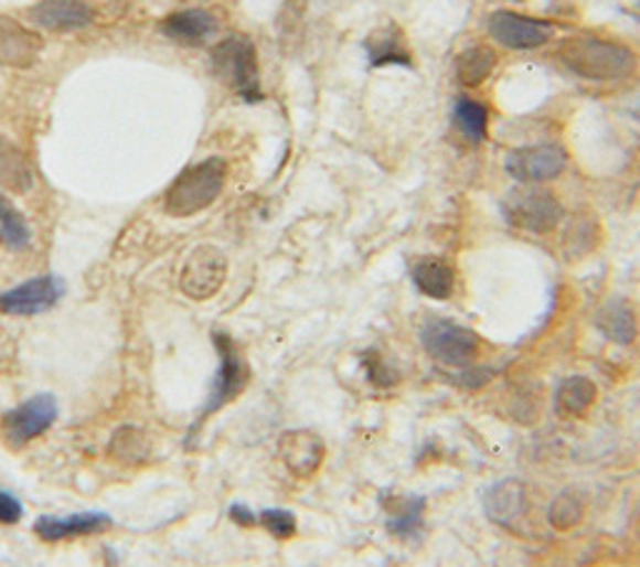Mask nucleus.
I'll list each match as a JSON object with an SVG mask.
<instances>
[{
  "instance_id": "nucleus-1",
  "label": "nucleus",
  "mask_w": 640,
  "mask_h": 567,
  "mask_svg": "<svg viewBox=\"0 0 640 567\" xmlns=\"http://www.w3.org/2000/svg\"><path fill=\"white\" fill-rule=\"evenodd\" d=\"M561 61L570 73L586 81L608 83L628 78L636 71V55L626 45L600 41V38L580 35L561 45Z\"/></svg>"
},
{
  "instance_id": "nucleus-2",
  "label": "nucleus",
  "mask_w": 640,
  "mask_h": 567,
  "mask_svg": "<svg viewBox=\"0 0 640 567\" xmlns=\"http://www.w3.org/2000/svg\"><path fill=\"white\" fill-rule=\"evenodd\" d=\"M225 173H228V168H225L223 158H205L203 163L185 168L168 188L166 213L173 217H191L211 207L223 193Z\"/></svg>"
},
{
  "instance_id": "nucleus-3",
  "label": "nucleus",
  "mask_w": 640,
  "mask_h": 567,
  "mask_svg": "<svg viewBox=\"0 0 640 567\" xmlns=\"http://www.w3.org/2000/svg\"><path fill=\"white\" fill-rule=\"evenodd\" d=\"M211 65L215 78L241 96L243 100L256 103L263 98L260 71L256 45L246 35H228L211 51Z\"/></svg>"
},
{
  "instance_id": "nucleus-4",
  "label": "nucleus",
  "mask_w": 640,
  "mask_h": 567,
  "mask_svg": "<svg viewBox=\"0 0 640 567\" xmlns=\"http://www.w3.org/2000/svg\"><path fill=\"white\" fill-rule=\"evenodd\" d=\"M503 215L518 231L545 235L558 228V223L563 221V205L553 193L525 185L508 193L503 201Z\"/></svg>"
},
{
  "instance_id": "nucleus-5",
  "label": "nucleus",
  "mask_w": 640,
  "mask_h": 567,
  "mask_svg": "<svg viewBox=\"0 0 640 567\" xmlns=\"http://www.w3.org/2000/svg\"><path fill=\"white\" fill-rule=\"evenodd\" d=\"M215 351H218V373H215V381L211 385V395L203 405L201 420H209L211 415L218 413L225 405L233 403L238 395L246 391V385L250 381V367L243 361V355L238 351V345L233 343L231 335L225 333H213Z\"/></svg>"
},
{
  "instance_id": "nucleus-6",
  "label": "nucleus",
  "mask_w": 640,
  "mask_h": 567,
  "mask_svg": "<svg viewBox=\"0 0 640 567\" xmlns=\"http://www.w3.org/2000/svg\"><path fill=\"white\" fill-rule=\"evenodd\" d=\"M420 340L430 357H436L438 363L450 367H468L476 361L480 347V340L473 330L444 318L426 323Z\"/></svg>"
},
{
  "instance_id": "nucleus-7",
  "label": "nucleus",
  "mask_w": 640,
  "mask_h": 567,
  "mask_svg": "<svg viewBox=\"0 0 640 567\" xmlns=\"http://www.w3.org/2000/svg\"><path fill=\"white\" fill-rule=\"evenodd\" d=\"M55 420H58V403L51 393H41L8 410L0 420V430H3L8 446L23 448L49 430Z\"/></svg>"
},
{
  "instance_id": "nucleus-8",
  "label": "nucleus",
  "mask_w": 640,
  "mask_h": 567,
  "mask_svg": "<svg viewBox=\"0 0 640 567\" xmlns=\"http://www.w3.org/2000/svg\"><path fill=\"white\" fill-rule=\"evenodd\" d=\"M228 260L215 245H198L181 268V290L193 300H209L223 288Z\"/></svg>"
},
{
  "instance_id": "nucleus-9",
  "label": "nucleus",
  "mask_w": 640,
  "mask_h": 567,
  "mask_svg": "<svg viewBox=\"0 0 640 567\" xmlns=\"http://www.w3.org/2000/svg\"><path fill=\"white\" fill-rule=\"evenodd\" d=\"M566 150L555 143H543L511 150L505 158V170L518 183L538 185L558 178L566 170Z\"/></svg>"
},
{
  "instance_id": "nucleus-10",
  "label": "nucleus",
  "mask_w": 640,
  "mask_h": 567,
  "mask_svg": "<svg viewBox=\"0 0 640 567\" xmlns=\"http://www.w3.org/2000/svg\"><path fill=\"white\" fill-rule=\"evenodd\" d=\"M488 33L495 43L511 51H533L541 49L553 38L555 28L538 18H529L511 11H495L488 21Z\"/></svg>"
},
{
  "instance_id": "nucleus-11",
  "label": "nucleus",
  "mask_w": 640,
  "mask_h": 567,
  "mask_svg": "<svg viewBox=\"0 0 640 567\" xmlns=\"http://www.w3.org/2000/svg\"><path fill=\"white\" fill-rule=\"evenodd\" d=\"M65 282L58 276H41L0 292V313L31 318L51 310L63 298Z\"/></svg>"
},
{
  "instance_id": "nucleus-12",
  "label": "nucleus",
  "mask_w": 640,
  "mask_h": 567,
  "mask_svg": "<svg viewBox=\"0 0 640 567\" xmlns=\"http://www.w3.org/2000/svg\"><path fill=\"white\" fill-rule=\"evenodd\" d=\"M278 452L284 466L298 478L316 475L326 460L323 440L310 430H288L280 435Z\"/></svg>"
},
{
  "instance_id": "nucleus-13",
  "label": "nucleus",
  "mask_w": 640,
  "mask_h": 567,
  "mask_svg": "<svg viewBox=\"0 0 640 567\" xmlns=\"http://www.w3.org/2000/svg\"><path fill=\"white\" fill-rule=\"evenodd\" d=\"M28 18L43 31L68 33L90 25L96 11L86 0H41L28 11Z\"/></svg>"
},
{
  "instance_id": "nucleus-14",
  "label": "nucleus",
  "mask_w": 640,
  "mask_h": 567,
  "mask_svg": "<svg viewBox=\"0 0 640 567\" xmlns=\"http://www.w3.org/2000/svg\"><path fill=\"white\" fill-rule=\"evenodd\" d=\"M41 35L28 31L25 25L13 21V18L0 15V65L25 71L41 58Z\"/></svg>"
},
{
  "instance_id": "nucleus-15",
  "label": "nucleus",
  "mask_w": 640,
  "mask_h": 567,
  "mask_svg": "<svg viewBox=\"0 0 640 567\" xmlns=\"http://www.w3.org/2000/svg\"><path fill=\"white\" fill-rule=\"evenodd\" d=\"M110 525H113V520L106 513H73L65 517H55V515L38 517L33 531L45 543H58V541H71V537L103 533V531H108Z\"/></svg>"
},
{
  "instance_id": "nucleus-16",
  "label": "nucleus",
  "mask_w": 640,
  "mask_h": 567,
  "mask_svg": "<svg viewBox=\"0 0 640 567\" xmlns=\"http://www.w3.org/2000/svg\"><path fill=\"white\" fill-rule=\"evenodd\" d=\"M215 28H218V21L201 8L171 13L160 23V31L181 45H203L215 33Z\"/></svg>"
},
{
  "instance_id": "nucleus-17",
  "label": "nucleus",
  "mask_w": 640,
  "mask_h": 567,
  "mask_svg": "<svg viewBox=\"0 0 640 567\" xmlns=\"http://www.w3.org/2000/svg\"><path fill=\"white\" fill-rule=\"evenodd\" d=\"M529 495L521 480H501L486 493V513L501 525H511L525 513Z\"/></svg>"
},
{
  "instance_id": "nucleus-18",
  "label": "nucleus",
  "mask_w": 640,
  "mask_h": 567,
  "mask_svg": "<svg viewBox=\"0 0 640 567\" xmlns=\"http://www.w3.org/2000/svg\"><path fill=\"white\" fill-rule=\"evenodd\" d=\"M388 533L398 537V541H416L423 533V510H426V500L418 495H393L388 503Z\"/></svg>"
},
{
  "instance_id": "nucleus-19",
  "label": "nucleus",
  "mask_w": 640,
  "mask_h": 567,
  "mask_svg": "<svg viewBox=\"0 0 640 567\" xmlns=\"http://www.w3.org/2000/svg\"><path fill=\"white\" fill-rule=\"evenodd\" d=\"M410 278H413V286H416L423 296H428L433 300L450 298V292H454V286H456L454 268L440 258L416 260L410 268Z\"/></svg>"
},
{
  "instance_id": "nucleus-20",
  "label": "nucleus",
  "mask_w": 640,
  "mask_h": 567,
  "mask_svg": "<svg viewBox=\"0 0 640 567\" xmlns=\"http://www.w3.org/2000/svg\"><path fill=\"white\" fill-rule=\"evenodd\" d=\"M365 51H369L371 65H410V51L406 49L403 33L391 25H381L365 38Z\"/></svg>"
},
{
  "instance_id": "nucleus-21",
  "label": "nucleus",
  "mask_w": 640,
  "mask_h": 567,
  "mask_svg": "<svg viewBox=\"0 0 640 567\" xmlns=\"http://www.w3.org/2000/svg\"><path fill=\"white\" fill-rule=\"evenodd\" d=\"M596 383L590 377L573 375L566 377L555 391V413L561 418H576V415L586 413L593 403H596Z\"/></svg>"
},
{
  "instance_id": "nucleus-22",
  "label": "nucleus",
  "mask_w": 640,
  "mask_h": 567,
  "mask_svg": "<svg viewBox=\"0 0 640 567\" xmlns=\"http://www.w3.org/2000/svg\"><path fill=\"white\" fill-rule=\"evenodd\" d=\"M596 325H598L600 333H604L608 340H614V343H618V345L633 343L636 335H638L633 310H630L628 302H623V300L606 302V306L598 310Z\"/></svg>"
},
{
  "instance_id": "nucleus-23",
  "label": "nucleus",
  "mask_w": 640,
  "mask_h": 567,
  "mask_svg": "<svg viewBox=\"0 0 640 567\" xmlns=\"http://www.w3.org/2000/svg\"><path fill=\"white\" fill-rule=\"evenodd\" d=\"M33 185V170L28 165L21 148L0 136V188L13 193H25Z\"/></svg>"
},
{
  "instance_id": "nucleus-24",
  "label": "nucleus",
  "mask_w": 640,
  "mask_h": 567,
  "mask_svg": "<svg viewBox=\"0 0 640 567\" xmlns=\"http://www.w3.org/2000/svg\"><path fill=\"white\" fill-rule=\"evenodd\" d=\"M495 68V53L488 49V45H470L456 58V75L458 81L468 85V88H476V85L483 83L488 75Z\"/></svg>"
},
{
  "instance_id": "nucleus-25",
  "label": "nucleus",
  "mask_w": 640,
  "mask_h": 567,
  "mask_svg": "<svg viewBox=\"0 0 640 567\" xmlns=\"http://www.w3.org/2000/svg\"><path fill=\"white\" fill-rule=\"evenodd\" d=\"M588 510V498L580 490H563V493L553 500L551 510H548V523L555 527V531L566 533L573 531V527L583 523Z\"/></svg>"
},
{
  "instance_id": "nucleus-26",
  "label": "nucleus",
  "mask_w": 640,
  "mask_h": 567,
  "mask_svg": "<svg viewBox=\"0 0 640 567\" xmlns=\"http://www.w3.org/2000/svg\"><path fill=\"white\" fill-rule=\"evenodd\" d=\"M0 243L11 250H25L31 245V228L18 207L0 195Z\"/></svg>"
},
{
  "instance_id": "nucleus-27",
  "label": "nucleus",
  "mask_w": 640,
  "mask_h": 567,
  "mask_svg": "<svg viewBox=\"0 0 640 567\" xmlns=\"http://www.w3.org/2000/svg\"><path fill=\"white\" fill-rule=\"evenodd\" d=\"M456 126L470 143H483L488 133V110L470 98H460L454 110Z\"/></svg>"
},
{
  "instance_id": "nucleus-28",
  "label": "nucleus",
  "mask_w": 640,
  "mask_h": 567,
  "mask_svg": "<svg viewBox=\"0 0 640 567\" xmlns=\"http://www.w3.org/2000/svg\"><path fill=\"white\" fill-rule=\"evenodd\" d=\"M258 525L266 527V531L273 537H278V541H290V537H294L296 531H298L296 515L288 513V510H280V507L260 510V513H258Z\"/></svg>"
},
{
  "instance_id": "nucleus-29",
  "label": "nucleus",
  "mask_w": 640,
  "mask_h": 567,
  "mask_svg": "<svg viewBox=\"0 0 640 567\" xmlns=\"http://www.w3.org/2000/svg\"><path fill=\"white\" fill-rule=\"evenodd\" d=\"M113 456L128 462V452H134L136 460H140V450H143V435L138 428H124L116 432V438L110 442Z\"/></svg>"
},
{
  "instance_id": "nucleus-30",
  "label": "nucleus",
  "mask_w": 640,
  "mask_h": 567,
  "mask_svg": "<svg viewBox=\"0 0 640 567\" xmlns=\"http://www.w3.org/2000/svg\"><path fill=\"white\" fill-rule=\"evenodd\" d=\"M365 361V371H369V377H371V383L373 385H378V387H391L398 383V377H395V373L391 371L388 365L383 363V357L381 355H375V353H369L363 357Z\"/></svg>"
},
{
  "instance_id": "nucleus-31",
  "label": "nucleus",
  "mask_w": 640,
  "mask_h": 567,
  "mask_svg": "<svg viewBox=\"0 0 640 567\" xmlns=\"http://www.w3.org/2000/svg\"><path fill=\"white\" fill-rule=\"evenodd\" d=\"M21 517H23L21 500L11 493H6V490H0V523L15 525V523H21Z\"/></svg>"
},
{
  "instance_id": "nucleus-32",
  "label": "nucleus",
  "mask_w": 640,
  "mask_h": 567,
  "mask_svg": "<svg viewBox=\"0 0 640 567\" xmlns=\"http://www.w3.org/2000/svg\"><path fill=\"white\" fill-rule=\"evenodd\" d=\"M228 515L235 525H241V527H253V525H258V515L253 513L250 507L246 505H231L228 510Z\"/></svg>"
}]
</instances>
